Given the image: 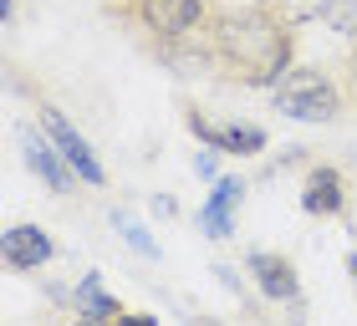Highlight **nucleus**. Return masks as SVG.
Masks as SVG:
<instances>
[{
    "instance_id": "1",
    "label": "nucleus",
    "mask_w": 357,
    "mask_h": 326,
    "mask_svg": "<svg viewBox=\"0 0 357 326\" xmlns=\"http://www.w3.org/2000/svg\"><path fill=\"white\" fill-rule=\"evenodd\" d=\"M199 61L220 82H240V87H275L291 67H296V31L286 15L271 6L245 10H215V21L199 31Z\"/></svg>"
},
{
    "instance_id": "2",
    "label": "nucleus",
    "mask_w": 357,
    "mask_h": 326,
    "mask_svg": "<svg viewBox=\"0 0 357 326\" xmlns=\"http://www.w3.org/2000/svg\"><path fill=\"white\" fill-rule=\"evenodd\" d=\"M112 10H118L123 26H133L138 36H149L158 46V56L189 46L209 21H215L209 0H118Z\"/></svg>"
},
{
    "instance_id": "3",
    "label": "nucleus",
    "mask_w": 357,
    "mask_h": 326,
    "mask_svg": "<svg viewBox=\"0 0 357 326\" xmlns=\"http://www.w3.org/2000/svg\"><path fill=\"white\" fill-rule=\"evenodd\" d=\"M347 102H352L347 87L321 67H291L271 87V107L281 118H296V123H337Z\"/></svg>"
},
{
    "instance_id": "4",
    "label": "nucleus",
    "mask_w": 357,
    "mask_h": 326,
    "mask_svg": "<svg viewBox=\"0 0 357 326\" xmlns=\"http://www.w3.org/2000/svg\"><path fill=\"white\" fill-rule=\"evenodd\" d=\"M36 123H41V133L56 143L61 153H67V163L77 169V178H82V184H92V189H102L107 184V169L102 163H97V153H92V143L77 133V127L67 123V112L61 107H52V102H36Z\"/></svg>"
},
{
    "instance_id": "5",
    "label": "nucleus",
    "mask_w": 357,
    "mask_h": 326,
    "mask_svg": "<svg viewBox=\"0 0 357 326\" xmlns=\"http://www.w3.org/2000/svg\"><path fill=\"white\" fill-rule=\"evenodd\" d=\"M184 127L204 143V148H220V153H230V158L266 153V143H271V138H266V127H245V123L215 127V123H204V112H194V107H184Z\"/></svg>"
},
{
    "instance_id": "6",
    "label": "nucleus",
    "mask_w": 357,
    "mask_h": 326,
    "mask_svg": "<svg viewBox=\"0 0 357 326\" xmlns=\"http://www.w3.org/2000/svg\"><path fill=\"white\" fill-rule=\"evenodd\" d=\"M301 209H306L312 219H342V215H347V178H342V169H332V163L306 169Z\"/></svg>"
},
{
    "instance_id": "7",
    "label": "nucleus",
    "mask_w": 357,
    "mask_h": 326,
    "mask_svg": "<svg viewBox=\"0 0 357 326\" xmlns=\"http://www.w3.org/2000/svg\"><path fill=\"white\" fill-rule=\"evenodd\" d=\"M245 270H250V281L261 286V296H266V301H286V306H296V301H301L296 265H291L286 255H275V250H250Z\"/></svg>"
},
{
    "instance_id": "8",
    "label": "nucleus",
    "mask_w": 357,
    "mask_h": 326,
    "mask_svg": "<svg viewBox=\"0 0 357 326\" xmlns=\"http://www.w3.org/2000/svg\"><path fill=\"white\" fill-rule=\"evenodd\" d=\"M240 199H245V178L240 173H225V178H215V189H209V199H204V209H199V230L209 235V240H230L235 235V209H240Z\"/></svg>"
},
{
    "instance_id": "9",
    "label": "nucleus",
    "mask_w": 357,
    "mask_h": 326,
    "mask_svg": "<svg viewBox=\"0 0 357 326\" xmlns=\"http://www.w3.org/2000/svg\"><path fill=\"white\" fill-rule=\"evenodd\" d=\"M56 255V240L41 230V224H10L6 240H0V260L10 270H41L46 260Z\"/></svg>"
},
{
    "instance_id": "10",
    "label": "nucleus",
    "mask_w": 357,
    "mask_h": 326,
    "mask_svg": "<svg viewBox=\"0 0 357 326\" xmlns=\"http://www.w3.org/2000/svg\"><path fill=\"white\" fill-rule=\"evenodd\" d=\"M26 169L41 178L52 194H72L77 189V169L67 163V153L56 148L52 138H36V133H26Z\"/></svg>"
},
{
    "instance_id": "11",
    "label": "nucleus",
    "mask_w": 357,
    "mask_h": 326,
    "mask_svg": "<svg viewBox=\"0 0 357 326\" xmlns=\"http://www.w3.org/2000/svg\"><path fill=\"white\" fill-rule=\"evenodd\" d=\"M72 306H77V316H82V321H112V316H123L118 296H107V290H102V275H97V270H87L82 281H77Z\"/></svg>"
},
{
    "instance_id": "12",
    "label": "nucleus",
    "mask_w": 357,
    "mask_h": 326,
    "mask_svg": "<svg viewBox=\"0 0 357 326\" xmlns=\"http://www.w3.org/2000/svg\"><path fill=\"white\" fill-rule=\"evenodd\" d=\"M317 15H321V26L337 31V36H352L357 41V0H321Z\"/></svg>"
},
{
    "instance_id": "13",
    "label": "nucleus",
    "mask_w": 357,
    "mask_h": 326,
    "mask_svg": "<svg viewBox=\"0 0 357 326\" xmlns=\"http://www.w3.org/2000/svg\"><path fill=\"white\" fill-rule=\"evenodd\" d=\"M112 224H118V230L128 235V244H133V250H138V255H149V260L158 255V244L149 240V230H143V224H138L133 215H123V209H118V215H112Z\"/></svg>"
},
{
    "instance_id": "14",
    "label": "nucleus",
    "mask_w": 357,
    "mask_h": 326,
    "mask_svg": "<svg viewBox=\"0 0 357 326\" xmlns=\"http://www.w3.org/2000/svg\"><path fill=\"white\" fill-rule=\"evenodd\" d=\"M220 148H209V153H199V158H194V173H199V178H209V184H215V178H220Z\"/></svg>"
},
{
    "instance_id": "15",
    "label": "nucleus",
    "mask_w": 357,
    "mask_h": 326,
    "mask_svg": "<svg viewBox=\"0 0 357 326\" xmlns=\"http://www.w3.org/2000/svg\"><path fill=\"white\" fill-rule=\"evenodd\" d=\"M347 97H352V102H357V52L347 56Z\"/></svg>"
},
{
    "instance_id": "16",
    "label": "nucleus",
    "mask_w": 357,
    "mask_h": 326,
    "mask_svg": "<svg viewBox=\"0 0 357 326\" xmlns=\"http://www.w3.org/2000/svg\"><path fill=\"white\" fill-rule=\"evenodd\" d=\"M347 275H352V286H357V250L347 255Z\"/></svg>"
},
{
    "instance_id": "17",
    "label": "nucleus",
    "mask_w": 357,
    "mask_h": 326,
    "mask_svg": "<svg viewBox=\"0 0 357 326\" xmlns=\"http://www.w3.org/2000/svg\"><path fill=\"white\" fill-rule=\"evenodd\" d=\"M255 6H281V0H255Z\"/></svg>"
},
{
    "instance_id": "18",
    "label": "nucleus",
    "mask_w": 357,
    "mask_h": 326,
    "mask_svg": "<svg viewBox=\"0 0 357 326\" xmlns=\"http://www.w3.org/2000/svg\"><path fill=\"white\" fill-rule=\"evenodd\" d=\"M112 6H118V0H112Z\"/></svg>"
}]
</instances>
